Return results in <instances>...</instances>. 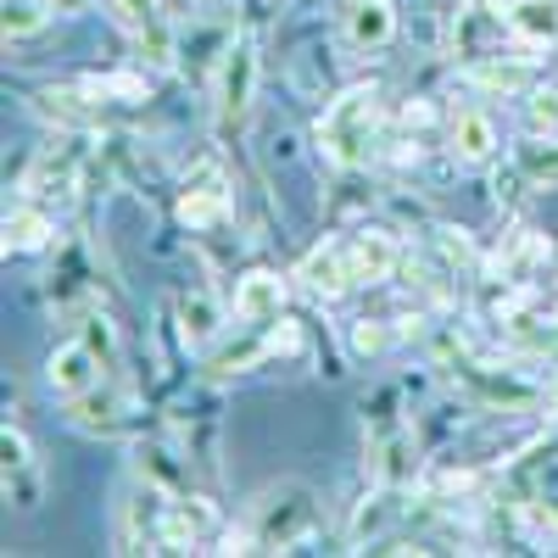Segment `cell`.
<instances>
[{
    "mask_svg": "<svg viewBox=\"0 0 558 558\" xmlns=\"http://www.w3.org/2000/svg\"><path fill=\"white\" fill-rule=\"evenodd\" d=\"M375 129H380V89L375 84H352L324 107L318 118V151L336 168H363L375 151Z\"/></svg>",
    "mask_w": 558,
    "mask_h": 558,
    "instance_id": "6da1fadb",
    "label": "cell"
},
{
    "mask_svg": "<svg viewBox=\"0 0 558 558\" xmlns=\"http://www.w3.org/2000/svg\"><path fill=\"white\" fill-rule=\"evenodd\" d=\"M318 520V508H313V492L307 486H274L257 497L252 508V531H257V547L263 553H286L296 547Z\"/></svg>",
    "mask_w": 558,
    "mask_h": 558,
    "instance_id": "7a4b0ae2",
    "label": "cell"
},
{
    "mask_svg": "<svg viewBox=\"0 0 558 558\" xmlns=\"http://www.w3.org/2000/svg\"><path fill=\"white\" fill-rule=\"evenodd\" d=\"M257 89V51L246 39H229L218 57V123H241Z\"/></svg>",
    "mask_w": 558,
    "mask_h": 558,
    "instance_id": "3957f363",
    "label": "cell"
},
{
    "mask_svg": "<svg viewBox=\"0 0 558 558\" xmlns=\"http://www.w3.org/2000/svg\"><path fill=\"white\" fill-rule=\"evenodd\" d=\"M213 525H218L213 502H207V497H191V492H179V497H168V502H162L157 542H162L168 553H191L196 542H207V536H213Z\"/></svg>",
    "mask_w": 558,
    "mask_h": 558,
    "instance_id": "277c9868",
    "label": "cell"
},
{
    "mask_svg": "<svg viewBox=\"0 0 558 558\" xmlns=\"http://www.w3.org/2000/svg\"><path fill=\"white\" fill-rule=\"evenodd\" d=\"M112 17L151 62H173V28H168L162 0H112Z\"/></svg>",
    "mask_w": 558,
    "mask_h": 558,
    "instance_id": "5b68a950",
    "label": "cell"
},
{
    "mask_svg": "<svg viewBox=\"0 0 558 558\" xmlns=\"http://www.w3.org/2000/svg\"><path fill=\"white\" fill-rule=\"evenodd\" d=\"M101 375H107V363L89 352L84 341H68V347H57L51 352V363H45V386H51L57 397H84V391H96L101 386Z\"/></svg>",
    "mask_w": 558,
    "mask_h": 558,
    "instance_id": "8992f818",
    "label": "cell"
},
{
    "mask_svg": "<svg viewBox=\"0 0 558 558\" xmlns=\"http://www.w3.org/2000/svg\"><path fill=\"white\" fill-rule=\"evenodd\" d=\"M296 279H302L313 296H324V302L347 296V291L357 286V279H352V257H347V241H324V246H313V252L302 257Z\"/></svg>",
    "mask_w": 558,
    "mask_h": 558,
    "instance_id": "52a82bcc",
    "label": "cell"
},
{
    "mask_svg": "<svg viewBox=\"0 0 558 558\" xmlns=\"http://www.w3.org/2000/svg\"><path fill=\"white\" fill-rule=\"evenodd\" d=\"M502 17H508V34H514V45L525 57H542L558 45V0H508Z\"/></svg>",
    "mask_w": 558,
    "mask_h": 558,
    "instance_id": "ba28073f",
    "label": "cell"
},
{
    "mask_svg": "<svg viewBox=\"0 0 558 558\" xmlns=\"http://www.w3.org/2000/svg\"><path fill=\"white\" fill-rule=\"evenodd\" d=\"M279 307H286V279H279L274 268H252L235 279V318L252 324V330H263V324L279 318Z\"/></svg>",
    "mask_w": 558,
    "mask_h": 558,
    "instance_id": "9c48e42d",
    "label": "cell"
},
{
    "mask_svg": "<svg viewBox=\"0 0 558 558\" xmlns=\"http://www.w3.org/2000/svg\"><path fill=\"white\" fill-rule=\"evenodd\" d=\"M73 179H78V146L62 140V146H45L34 157V168L23 173V196H73Z\"/></svg>",
    "mask_w": 558,
    "mask_h": 558,
    "instance_id": "30bf717a",
    "label": "cell"
},
{
    "mask_svg": "<svg viewBox=\"0 0 558 558\" xmlns=\"http://www.w3.org/2000/svg\"><path fill=\"white\" fill-rule=\"evenodd\" d=\"M368 470H375V481H391V486H402L413 475V436L397 418L368 430Z\"/></svg>",
    "mask_w": 558,
    "mask_h": 558,
    "instance_id": "8fae6325",
    "label": "cell"
},
{
    "mask_svg": "<svg viewBox=\"0 0 558 558\" xmlns=\"http://www.w3.org/2000/svg\"><path fill=\"white\" fill-rule=\"evenodd\" d=\"M179 218L191 223V229H213L229 218V184L218 179V168H202L191 184H184V196H179Z\"/></svg>",
    "mask_w": 558,
    "mask_h": 558,
    "instance_id": "7c38bea8",
    "label": "cell"
},
{
    "mask_svg": "<svg viewBox=\"0 0 558 558\" xmlns=\"http://www.w3.org/2000/svg\"><path fill=\"white\" fill-rule=\"evenodd\" d=\"M347 257H352V279L357 286H380V279L397 274V241L386 229H357L347 241Z\"/></svg>",
    "mask_w": 558,
    "mask_h": 558,
    "instance_id": "4fadbf2b",
    "label": "cell"
},
{
    "mask_svg": "<svg viewBox=\"0 0 558 558\" xmlns=\"http://www.w3.org/2000/svg\"><path fill=\"white\" fill-rule=\"evenodd\" d=\"M0 463H7V502H17V508H34V497H39V481H34V447H28V436L23 430H0Z\"/></svg>",
    "mask_w": 558,
    "mask_h": 558,
    "instance_id": "5bb4252c",
    "label": "cell"
},
{
    "mask_svg": "<svg viewBox=\"0 0 558 558\" xmlns=\"http://www.w3.org/2000/svg\"><path fill=\"white\" fill-rule=\"evenodd\" d=\"M391 34H397L391 0H352V7H347V39H352V51H380V45H391Z\"/></svg>",
    "mask_w": 558,
    "mask_h": 558,
    "instance_id": "9a60e30c",
    "label": "cell"
},
{
    "mask_svg": "<svg viewBox=\"0 0 558 558\" xmlns=\"http://www.w3.org/2000/svg\"><path fill=\"white\" fill-rule=\"evenodd\" d=\"M402 514V486H391V481H380V492L375 497H363L357 502V514H352V547H363V542H380L386 536V525Z\"/></svg>",
    "mask_w": 558,
    "mask_h": 558,
    "instance_id": "2e32d148",
    "label": "cell"
},
{
    "mask_svg": "<svg viewBox=\"0 0 558 558\" xmlns=\"http://www.w3.org/2000/svg\"><path fill=\"white\" fill-rule=\"evenodd\" d=\"M492 151H497V123L475 107L458 112L452 118V157L458 162H492Z\"/></svg>",
    "mask_w": 558,
    "mask_h": 558,
    "instance_id": "e0dca14e",
    "label": "cell"
},
{
    "mask_svg": "<svg viewBox=\"0 0 558 558\" xmlns=\"http://www.w3.org/2000/svg\"><path fill=\"white\" fill-rule=\"evenodd\" d=\"M51 235H57V223L45 218L39 207H12V213H7V257L51 246Z\"/></svg>",
    "mask_w": 558,
    "mask_h": 558,
    "instance_id": "ac0fdd59",
    "label": "cell"
},
{
    "mask_svg": "<svg viewBox=\"0 0 558 558\" xmlns=\"http://www.w3.org/2000/svg\"><path fill=\"white\" fill-rule=\"evenodd\" d=\"M470 84H481V89H525L531 84V57H514V62L486 57V62H470Z\"/></svg>",
    "mask_w": 558,
    "mask_h": 558,
    "instance_id": "d6986e66",
    "label": "cell"
},
{
    "mask_svg": "<svg viewBox=\"0 0 558 558\" xmlns=\"http://www.w3.org/2000/svg\"><path fill=\"white\" fill-rule=\"evenodd\" d=\"M179 336H184V347H207L218 336V313H213V302L202 291L179 302Z\"/></svg>",
    "mask_w": 558,
    "mask_h": 558,
    "instance_id": "ffe728a7",
    "label": "cell"
},
{
    "mask_svg": "<svg viewBox=\"0 0 558 558\" xmlns=\"http://www.w3.org/2000/svg\"><path fill=\"white\" fill-rule=\"evenodd\" d=\"M257 357H268V336H252V341H235L207 357V375H241V368H252Z\"/></svg>",
    "mask_w": 558,
    "mask_h": 558,
    "instance_id": "44dd1931",
    "label": "cell"
},
{
    "mask_svg": "<svg viewBox=\"0 0 558 558\" xmlns=\"http://www.w3.org/2000/svg\"><path fill=\"white\" fill-rule=\"evenodd\" d=\"M520 168L531 179H558V134H531L520 146Z\"/></svg>",
    "mask_w": 558,
    "mask_h": 558,
    "instance_id": "7402d4cb",
    "label": "cell"
},
{
    "mask_svg": "<svg viewBox=\"0 0 558 558\" xmlns=\"http://www.w3.org/2000/svg\"><path fill=\"white\" fill-rule=\"evenodd\" d=\"M51 17V0H7V39H28Z\"/></svg>",
    "mask_w": 558,
    "mask_h": 558,
    "instance_id": "603a6c76",
    "label": "cell"
},
{
    "mask_svg": "<svg viewBox=\"0 0 558 558\" xmlns=\"http://www.w3.org/2000/svg\"><path fill=\"white\" fill-rule=\"evenodd\" d=\"M84 347L96 352L107 368L118 363V330H112V318H107V313H84Z\"/></svg>",
    "mask_w": 558,
    "mask_h": 558,
    "instance_id": "cb8c5ba5",
    "label": "cell"
},
{
    "mask_svg": "<svg viewBox=\"0 0 558 558\" xmlns=\"http://www.w3.org/2000/svg\"><path fill=\"white\" fill-rule=\"evenodd\" d=\"M89 96H118V101H146V78L134 73H101V78H84Z\"/></svg>",
    "mask_w": 558,
    "mask_h": 558,
    "instance_id": "d4e9b609",
    "label": "cell"
},
{
    "mask_svg": "<svg viewBox=\"0 0 558 558\" xmlns=\"http://www.w3.org/2000/svg\"><path fill=\"white\" fill-rule=\"evenodd\" d=\"M347 341H352V352H357V357H380V352L391 347V330H386L380 318H357Z\"/></svg>",
    "mask_w": 558,
    "mask_h": 558,
    "instance_id": "484cf974",
    "label": "cell"
},
{
    "mask_svg": "<svg viewBox=\"0 0 558 558\" xmlns=\"http://www.w3.org/2000/svg\"><path fill=\"white\" fill-rule=\"evenodd\" d=\"M525 118H531V134H558V89H536L525 101Z\"/></svg>",
    "mask_w": 558,
    "mask_h": 558,
    "instance_id": "4316f807",
    "label": "cell"
},
{
    "mask_svg": "<svg viewBox=\"0 0 558 558\" xmlns=\"http://www.w3.org/2000/svg\"><path fill=\"white\" fill-rule=\"evenodd\" d=\"M436 235V246H441V257H447V268H470L475 263V246H470V235H463V229H430Z\"/></svg>",
    "mask_w": 558,
    "mask_h": 558,
    "instance_id": "83f0119b",
    "label": "cell"
},
{
    "mask_svg": "<svg viewBox=\"0 0 558 558\" xmlns=\"http://www.w3.org/2000/svg\"><path fill=\"white\" fill-rule=\"evenodd\" d=\"M302 347V330L291 318H279V330H268V352H296Z\"/></svg>",
    "mask_w": 558,
    "mask_h": 558,
    "instance_id": "f1b7e54d",
    "label": "cell"
},
{
    "mask_svg": "<svg viewBox=\"0 0 558 558\" xmlns=\"http://www.w3.org/2000/svg\"><path fill=\"white\" fill-rule=\"evenodd\" d=\"M430 118H436L430 101H408V107H402V123H408V129H430Z\"/></svg>",
    "mask_w": 558,
    "mask_h": 558,
    "instance_id": "f546056e",
    "label": "cell"
},
{
    "mask_svg": "<svg viewBox=\"0 0 558 558\" xmlns=\"http://www.w3.org/2000/svg\"><path fill=\"white\" fill-rule=\"evenodd\" d=\"M536 514H542V525H547V531H553V536H558V492H553V497H542V502H536Z\"/></svg>",
    "mask_w": 558,
    "mask_h": 558,
    "instance_id": "4dcf8cb0",
    "label": "cell"
},
{
    "mask_svg": "<svg viewBox=\"0 0 558 558\" xmlns=\"http://www.w3.org/2000/svg\"><path fill=\"white\" fill-rule=\"evenodd\" d=\"M553 402H558V391H553Z\"/></svg>",
    "mask_w": 558,
    "mask_h": 558,
    "instance_id": "1f68e13d",
    "label": "cell"
}]
</instances>
